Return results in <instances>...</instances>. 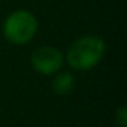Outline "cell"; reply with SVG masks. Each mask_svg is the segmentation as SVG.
Listing matches in <instances>:
<instances>
[{"label": "cell", "mask_w": 127, "mask_h": 127, "mask_svg": "<svg viewBox=\"0 0 127 127\" xmlns=\"http://www.w3.org/2000/svg\"><path fill=\"white\" fill-rule=\"evenodd\" d=\"M73 88H75V78L72 73L63 72L57 75L55 79L52 81V91L57 96H67L73 91Z\"/></svg>", "instance_id": "cell-4"}, {"label": "cell", "mask_w": 127, "mask_h": 127, "mask_svg": "<svg viewBox=\"0 0 127 127\" xmlns=\"http://www.w3.org/2000/svg\"><path fill=\"white\" fill-rule=\"evenodd\" d=\"M106 45L99 36H82L67 49V63L75 70H88L94 67L105 55Z\"/></svg>", "instance_id": "cell-1"}, {"label": "cell", "mask_w": 127, "mask_h": 127, "mask_svg": "<svg viewBox=\"0 0 127 127\" xmlns=\"http://www.w3.org/2000/svg\"><path fill=\"white\" fill-rule=\"evenodd\" d=\"M63 52L55 46H39L32 54V64L42 75H52L63 66Z\"/></svg>", "instance_id": "cell-3"}, {"label": "cell", "mask_w": 127, "mask_h": 127, "mask_svg": "<svg viewBox=\"0 0 127 127\" xmlns=\"http://www.w3.org/2000/svg\"><path fill=\"white\" fill-rule=\"evenodd\" d=\"M37 30V20L36 17L24 9L12 12L5 24H3V34L6 40L15 45H24L30 42Z\"/></svg>", "instance_id": "cell-2"}, {"label": "cell", "mask_w": 127, "mask_h": 127, "mask_svg": "<svg viewBox=\"0 0 127 127\" xmlns=\"http://www.w3.org/2000/svg\"><path fill=\"white\" fill-rule=\"evenodd\" d=\"M115 120H117V124L120 127H127V109H126V105L118 108V111L115 112Z\"/></svg>", "instance_id": "cell-5"}]
</instances>
